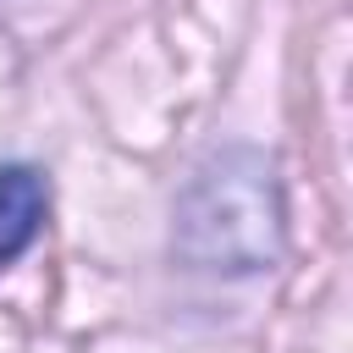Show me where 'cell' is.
<instances>
[{
  "label": "cell",
  "instance_id": "cell-1",
  "mask_svg": "<svg viewBox=\"0 0 353 353\" xmlns=\"http://www.w3.org/2000/svg\"><path fill=\"white\" fill-rule=\"evenodd\" d=\"M44 221V182L28 165H0V270L39 237Z\"/></svg>",
  "mask_w": 353,
  "mask_h": 353
}]
</instances>
